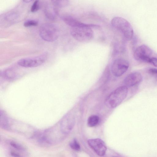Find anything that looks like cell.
<instances>
[{"instance_id": "obj_21", "label": "cell", "mask_w": 157, "mask_h": 157, "mask_svg": "<svg viewBox=\"0 0 157 157\" xmlns=\"http://www.w3.org/2000/svg\"><path fill=\"white\" fill-rule=\"evenodd\" d=\"M39 8V1L36 0L34 1L31 6V11L32 12H35L37 11Z\"/></svg>"}, {"instance_id": "obj_14", "label": "cell", "mask_w": 157, "mask_h": 157, "mask_svg": "<svg viewBox=\"0 0 157 157\" xmlns=\"http://www.w3.org/2000/svg\"><path fill=\"white\" fill-rule=\"evenodd\" d=\"M18 18V15L14 13H10L5 15L2 18V21L9 25L16 22Z\"/></svg>"}, {"instance_id": "obj_17", "label": "cell", "mask_w": 157, "mask_h": 157, "mask_svg": "<svg viewBox=\"0 0 157 157\" xmlns=\"http://www.w3.org/2000/svg\"><path fill=\"white\" fill-rule=\"evenodd\" d=\"M4 76L7 79H13L16 78V73L12 70L8 69L4 71L3 72Z\"/></svg>"}, {"instance_id": "obj_24", "label": "cell", "mask_w": 157, "mask_h": 157, "mask_svg": "<svg viewBox=\"0 0 157 157\" xmlns=\"http://www.w3.org/2000/svg\"><path fill=\"white\" fill-rule=\"evenodd\" d=\"M32 0H23V1L25 3H29L32 1Z\"/></svg>"}, {"instance_id": "obj_8", "label": "cell", "mask_w": 157, "mask_h": 157, "mask_svg": "<svg viewBox=\"0 0 157 157\" xmlns=\"http://www.w3.org/2000/svg\"><path fill=\"white\" fill-rule=\"evenodd\" d=\"M75 123L74 116L71 113L66 114L60 123V129L62 133L65 135L68 134L73 129Z\"/></svg>"}, {"instance_id": "obj_2", "label": "cell", "mask_w": 157, "mask_h": 157, "mask_svg": "<svg viewBox=\"0 0 157 157\" xmlns=\"http://www.w3.org/2000/svg\"><path fill=\"white\" fill-rule=\"evenodd\" d=\"M113 27L119 31L127 40H131L133 36V28L129 22L124 18L119 17L113 18L111 21Z\"/></svg>"}, {"instance_id": "obj_20", "label": "cell", "mask_w": 157, "mask_h": 157, "mask_svg": "<svg viewBox=\"0 0 157 157\" xmlns=\"http://www.w3.org/2000/svg\"><path fill=\"white\" fill-rule=\"evenodd\" d=\"M38 22L35 20H29L26 21L24 22L23 25L25 27H30L37 26Z\"/></svg>"}, {"instance_id": "obj_12", "label": "cell", "mask_w": 157, "mask_h": 157, "mask_svg": "<svg viewBox=\"0 0 157 157\" xmlns=\"http://www.w3.org/2000/svg\"><path fill=\"white\" fill-rule=\"evenodd\" d=\"M45 15L48 19L54 20L58 14V9L53 6V7L48 6L44 10Z\"/></svg>"}, {"instance_id": "obj_15", "label": "cell", "mask_w": 157, "mask_h": 157, "mask_svg": "<svg viewBox=\"0 0 157 157\" xmlns=\"http://www.w3.org/2000/svg\"><path fill=\"white\" fill-rule=\"evenodd\" d=\"M51 1L53 6L57 9L66 6L69 3V1L67 0H53Z\"/></svg>"}, {"instance_id": "obj_6", "label": "cell", "mask_w": 157, "mask_h": 157, "mask_svg": "<svg viewBox=\"0 0 157 157\" xmlns=\"http://www.w3.org/2000/svg\"><path fill=\"white\" fill-rule=\"evenodd\" d=\"M152 54V50L149 47L142 44L136 48L133 55L137 61L149 63Z\"/></svg>"}, {"instance_id": "obj_22", "label": "cell", "mask_w": 157, "mask_h": 157, "mask_svg": "<svg viewBox=\"0 0 157 157\" xmlns=\"http://www.w3.org/2000/svg\"><path fill=\"white\" fill-rule=\"evenodd\" d=\"M10 155L11 157H22L18 153L14 151H10Z\"/></svg>"}, {"instance_id": "obj_9", "label": "cell", "mask_w": 157, "mask_h": 157, "mask_svg": "<svg viewBox=\"0 0 157 157\" xmlns=\"http://www.w3.org/2000/svg\"><path fill=\"white\" fill-rule=\"evenodd\" d=\"M88 143L98 155L102 156L105 154L107 147L102 140L99 138L90 139L88 140Z\"/></svg>"}, {"instance_id": "obj_1", "label": "cell", "mask_w": 157, "mask_h": 157, "mask_svg": "<svg viewBox=\"0 0 157 157\" xmlns=\"http://www.w3.org/2000/svg\"><path fill=\"white\" fill-rule=\"evenodd\" d=\"M99 26L97 25L89 24L86 26L71 28V34L76 40L82 42L88 41L94 36V32L92 28H98Z\"/></svg>"}, {"instance_id": "obj_23", "label": "cell", "mask_w": 157, "mask_h": 157, "mask_svg": "<svg viewBox=\"0 0 157 157\" xmlns=\"http://www.w3.org/2000/svg\"><path fill=\"white\" fill-rule=\"evenodd\" d=\"M149 63L152 64L154 66L157 67V58L155 57H151L150 61Z\"/></svg>"}, {"instance_id": "obj_25", "label": "cell", "mask_w": 157, "mask_h": 157, "mask_svg": "<svg viewBox=\"0 0 157 157\" xmlns=\"http://www.w3.org/2000/svg\"><path fill=\"white\" fill-rule=\"evenodd\" d=\"M115 157V156H114V157Z\"/></svg>"}, {"instance_id": "obj_10", "label": "cell", "mask_w": 157, "mask_h": 157, "mask_svg": "<svg viewBox=\"0 0 157 157\" xmlns=\"http://www.w3.org/2000/svg\"><path fill=\"white\" fill-rule=\"evenodd\" d=\"M142 80L141 74L138 72H134L128 75L124 79L127 87H131L139 84Z\"/></svg>"}, {"instance_id": "obj_5", "label": "cell", "mask_w": 157, "mask_h": 157, "mask_svg": "<svg viewBox=\"0 0 157 157\" xmlns=\"http://www.w3.org/2000/svg\"><path fill=\"white\" fill-rule=\"evenodd\" d=\"M47 57L48 54L44 52L36 56L21 59L18 61L17 63L19 65L23 67H36L43 63Z\"/></svg>"}, {"instance_id": "obj_4", "label": "cell", "mask_w": 157, "mask_h": 157, "mask_svg": "<svg viewBox=\"0 0 157 157\" xmlns=\"http://www.w3.org/2000/svg\"><path fill=\"white\" fill-rule=\"evenodd\" d=\"M39 34L44 40L48 42H53L58 38L59 30L58 27L56 25L46 23L40 27Z\"/></svg>"}, {"instance_id": "obj_19", "label": "cell", "mask_w": 157, "mask_h": 157, "mask_svg": "<svg viewBox=\"0 0 157 157\" xmlns=\"http://www.w3.org/2000/svg\"><path fill=\"white\" fill-rule=\"evenodd\" d=\"M69 145L72 149L78 151L80 149V145L75 139H74L70 143Z\"/></svg>"}, {"instance_id": "obj_11", "label": "cell", "mask_w": 157, "mask_h": 157, "mask_svg": "<svg viewBox=\"0 0 157 157\" xmlns=\"http://www.w3.org/2000/svg\"><path fill=\"white\" fill-rule=\"evenodd\" d=\"M61 18L66 24L71 28L86 26L89 25L81 22L73 17L68 15L62 16Z\"/></svg>"}, {"instance_id": "obj_18", "label": "cell", "mask_w": 157, "mask_h": 157, "mask_svg": "<svg viewBox=\"0 0 157 157\" xmlns=\"http://www.w3.org/2000/svg\"><path fill=\"white\" fill-rule=\"evenodd\" d=\"M10 144L12 147L18 151H24L25 150L24 147L17 142L12 141L10 142Z\"/></svg>"}, {"instance_id": "obj_3", "label": "cell", "mask_w": 157, "mask_h": 157, "mask_svg": "<svg viewBox=\"0 0 157 157\" xmlns=\"http://www.w3.org/2000/svg\"><path fill=\"white\" fill-rule=\"evenodd\" d=\"M128 91V88L126 86L118 87L106 98L105 101V105L110 108L117 107L125 98Z\"/></svg>"}, {"instance_id": "obj_7", "label": "cell", "mask_w": 157, "mask_h": 157, "mask_svg": "<svg viewBox=\"0 0 157 157\" xmlns=\"http://www.w3.org/2000/svg\"><path fill=\"white\" fill-rule=\"evenodd\" d=\"M129 65L127 60L123 58H118L113 62L111 70L113 75L116 77H119L128 70Z\"/></svg>"}, {"instance_id": "obj_13", "label": "cell", "mask_w": 157, "mask_h": 157, "mask_svg": "<svg viewBox=\"0 0 157 157\" xmlns=\"http://www.w3.org/2000/svg\"><path fill=\"white\" fill-rule=\"evenodd\" d=\"M0 126L1 128L6 130H10V125L8 118L5 113L1 110L0 112Z\"/></svg>"}, {"instance_id": "obj_16", "label": "cell", "mask_w": 157, "mask_h": 157, "mask_svg": "<svg viewBox=\"0 0 157 157\" xmlns=\"http://www.w3.org/2000/svg\"><path fill=\"white\" fill-rule=\"evenodd\" d=\"M99 121V118L98 116L92 115L88 118L87 121V125L90 127H93L98 124Z\"/></svg>"}]
</instances>
